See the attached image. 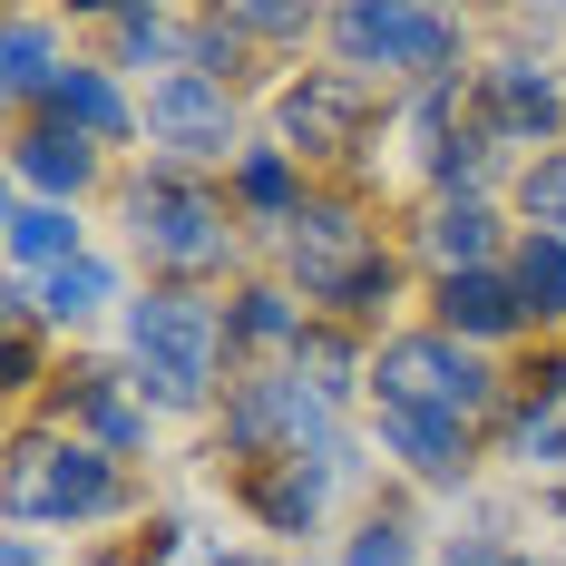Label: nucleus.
<instances>
[{
  "instance_id": "nucleus-13",
  "label": "nucleus",
  "mask_w": 566,
  "mask_h": 566,
  "mask_svg": "<svg viewBox=\"0 0 566 566\" xmlns=\"http://www.w3.org/2000/svg\"><path fill=\"white\" fill-rule=\"evenodd\" d=\"M40 108H50L59 127H78V137H98V147H117V137H137V127H147V108L117 88L108 69H88V59H69V69H59Z\"/></svg>"
},
{
  "instance_id": "nucleus-10",
  "label": "nucleus",
  "mask_w": 566,
  "mask_h": 566,
  "mask_svg": "<svg viewBox=\"0 0 566 566\" xmlns=\"http://www.w3.org/2000/svg\"><path fill=\"white\" fill-rule=\"evenodd\" d=\"M10 176H20V196H40V206H78L88 176H98V137L59 127V117H30V127L10 137Z\"/></svg>"
},
{
  "instance_id": "nucleus-1",
  "label": "nucleus",
  "mask_w": 566,
  "mask_h": 566,
  "mask_svg": "<svg viewBox=\"0 0 566 566\" xmlns=\"http://www.w3.org/2000/svg\"><path fill=\"white\" fill-rule=\"evenodd\" d=\"M226 303H206L196 283H157L127 303V352H137V400L147 410H206L226 371Z\"/></svg>"
},
{
  "instance_id": "nucleus-6",
  "label": "nucleus",
  "mask_w": 566,
  "mask_h": 566,
  "mask_svg": "<svg viewBox=\"0 0 566 566\" xmlns=\"http://www.w3.org/2000/svg\"><path fill=\"white\" fill-rule=\"evenodd\" d=\"M283 264L303 303H352V283L381 264V234L361 226V196H303V216L283 226Z\"/></svg>"
},
{
  "instance_id": "nucleus-16",
  "label": "nucleus",
  "mask_w": 566,
  "mask_h": 566,
  "mask_svg": "<svg viewBox=\"0 0 566 566\" xmlns=\"http://www.w3.org/2000/svg\"><path fill=\"white\" fill-rule=\"evenodd\" d=\"M69 410H78L88 450H108V459H137V450H147V400H127L117 371H69Z\"/></svg>"
},
{
  "instance_id": "nucleus-29",
  "label": "nucleus",
  "mask_w": 566,
  "mask_h": 566,
  "mask_svg": "<svg viewBox=\"0 0 566 566\" xmlns=\"http://www.w3.org/2000/svg\"><path fill=\"white\" fill-rule=\"evenodd\" d=\"M30 371H40V333L10 323V391H30Z\"/></svg>"
},
{
  "instance_id": "nucleus-15",
  "label": "nucleus",
  "mask_w": 566,
  "mask_h": 566,
  "mask_svg": "<svg viewBox=\"0 0 566 566\" xmlns=\"http://www.w3.org/2000/svg\"><path fill=\"white\" fill-rule=\"evenodd\" d=\"M381 450L410 479H430V489H459L469 479V430L459 420H430V410H381Z\"/></svg>"
},
{
  "instance_id": "nucleus-17",
  "label": "nucleus",
  "mask_w": 566,
  "mask_h": 566,
  "mask_svg": "<svg viewBox=\"0 0 566 566\" xmlns=\"http://www.w3.org/2000/svg\"><path fill=\"white\" fill-rule=\"evenodd\" d=\"M234 206H244L254 226L283 234L303 216V157H293V147H244V157H234Z\"/></svg>"
},
{
  "instance_id": "nucleus-22",
  "label": "nucleus",
  "mask_w": 566,
  "mask_h": 566,
  "mask_svg": "<svg viewBox=\"0 0 566 566\" xmlns=\"http://www.w3.org/2000/svg\"><path fill=\"white\" fill-rule=\"evenodd\" d=\"M59 69H69V50H59L50 20H10V40H0V88H10V108H40Z\"/></svg>"
},
{
  "instance_id": "nucleus-24",
  "label": "nucleus",
  "mask_w": 566,
  "mask_h": 566,
  "mask_svg": "<svg viewBox=\"0 0 566 566\" xmlns=\"http://www.w3.org/2000/svg\"><path fill=\"white\" fill-rule=\"evenodd\" d=\"M293 381H313V391L342 410V400L371 381V361H361V352H352L342 333H323V323H313V333H303V352H293Z\"/></svg>"
},
{
  "instance_id": "nucleus-18",
  "label": "nucleus",
  "mask_w": 566,
  "mask_h": 566,
  "mask_svg": "<svg viewBox=\"0 0 566 566\" xmlns=\"http://www.w3.org/2000/svg\"><path fill=\"white\" fill-rule=\"evenodd\" d=\"M226 333L244 342V352H303L313 323H303V293H293V283H244L226 303Z\"/></svg>"
},
{
  "instance_id": "nucleus-32",
  "label": "nucleus",
  "mask_w": 566,
  "mask_h": 566,
  "mask_svg": "<svg viewBox=\"0 0 566 566\" xmlns=\"http://www.w3.org/2000/svg\"><path fill=\"white\" fill-rule=\"evenodd\" d=\"M216 566H264V557H216Z\"/></svg>"
},
{
  "instance_id": "nucleus-26",
  "label": "nucleus",
  "mask_w": 566,
  "mask_h": 566,
  "mask_svg": "<svg viewBox=\"0 0 566 566\" xmlns=\"http://www.w3.org/2000/svg\"><path fill=\"white\" fill-rule=\"evenodd\" d=\"M226 30H234V40H303V30H313V10H283V0H234Z\"/></svg>"
},
{
  "instance_id": "nucleus-5",
  "label": "nucleus",
  "mask_w": 566,
  "mask_h": 566,
  "mask_svg": "<svg viewBox=\"0 0 566 566\" xmlns=\"http://www.w3.org/2000/svg\"><path fill=\"white\" fill-rule=\"evenodd\" d=\"M333 30V50L352 78H459V20H440V10H410V0H352V10H333L323 20Z\"/></svg>"
},
{
  "instance_id": "nucleus-9",
  "label": "nucleus",
  "mask_w": 566,
  "mask_h": 566,
  "mask_svg": "<svg viewBox=\"0 0 566 566\" xmlns=\"http://www.w3.org/2000/svg\"><path fill=\"white\" fill-rule=\"evenodd\" d=\"M147 137H167L176 167H216V157L234 147V98H226V78H196V69L157 78V88H147Z\"/></svg>"
},
{
  "instance_id": "nucleus-11",
  "label": "nucleus",
  "mask_w": 566,
  "mask_h": 566,
  "mask_svg": "<svg viewBox=\"0 0 566 566\" xmlns=\"http://www.w3.org/2000/svg\"><path fill=\"white\" fill-rule=\"evenodd\" d=\"M527 313H517V283L509 264H489V274H440L430 283V333H450V342H509Z\"/></svg>"
},
{
  "instance_id": "nucleus-21",
  "label": "nucleus",
  "mask_w": 566,
  "mask_h": 566,
  "mask_svg": "<svg viewBox=\"0 0 566 566\" xmlns=\"http://www.w3.org/2000/svg\"><path fill=\"white\" fill-rule=\"evenodd\" d=\"M509 283H517V313L527 323H566V234H517Z\"/></svg>"
},
{
  "instance_id": "nucleus-28",
  "label": "nucleus",
  "mask_w": 566,
  "mask_h": 566,
  "mask_svg": "<svg viewBox=\"0 0 566 566\" xmlns=\"http://www.w3.org/2000/svg\"><path fill=\"white\" fill-rule=\"evenodd\" d=\"M391 293H400V264H391V254H381L371 274L352 283V303H342V313H352V323H381V303H391Z\"/></svg>"
},
{
  "instance_id": "nucleus-20",
  "label": "nucleus",
  "mask_w": 566,
  "mask_h": 566,
  "mask_svg": "<svg viewBox=\"0 0 566 566\" xmlns=\"http://www.w3.org/2000/svg\"><path fill=\"white\" fill-rule=\"evenodd\" d=\"M108 303H117V264H98V254H88V264L40 274V303H30V313H40L50 333H78V323H98Z\"/></svg>"
},
{
  "instance_id": "nucleus-23",
  "label": "nucleus",
  "mask_w": 566,
  "mask_h": 566,
  "mask_svg": "<svg viewBox=\"0 0 566 566\" xmlns=\"http://www.w3.org/2000/svg\"><path fill=\"white\" fill-rule=\"evenodd\" d=\"M108 30H117V69H157V78H176L196 50V30L176 10H108Z\"/></svg>"
},
{
  "instance_id": "nucleus-31",
  "label": "nucleus",
  "mask_w": 566,
  "mask_h": 566,
  "mask_svg": "<svg viewBox=\"0 0 566 566\" xmlns=\"http://www.w3.org/2000/svg\"><path fill=\"white\" fill-rule=\"evenodd\" d=\"M0 557H10V566H40V547H30V537H10V547H0Z\"/></svg>"
},
{
  "instance_id": "nucleus-4",
  "label": "nucleus",
  "mask_w": 566,
  "mask_h": 566,
  "mask_svg": "<svg viewBox=\"0 0 566 566\" xmlns=\"http://www.w3.org/2000/svg\"><path fill=\"white\" fill-rule=\"evenodd\" d=\"M10 517L20 527H40V517L108 527V517H127V469L108 450H88V440H20V459H10Z\"/></svg>"
},
{
  "instance_id": "nucleus-33",
  "label": "nucleus",
  "mask_w": 566,
  "mask_h": 566,
  "mask_svg": "<svg viewBox=\"0 0 566 566\" xmlns=\"http://www.w3.org/2000/svg\"><path fill=\"white\" fill-rule=\"evenodd\" d=\"M509 566H547V557H509Z\"/></svg>"
},
{
  "instance_id": "nucleus-12",
  "label": "nucleus",
  "mask_w": 566,
  "mask_h": 566,
  "mask_svg": "<svg viewBox=\"0 0 566 566\" xmlns=\"http://www.w3.org/2000/svg\"><path fill=\"white\" fill-rule=\"evenodd\" d=\"M410 244H420L430 274H489V264H499V206H489V196H440Z\"/></svg>"
},
{
  "instance_id": "nucleus-3",
  "label": "nucleus",
  "mask_w": 566,
  "mask_h": 566,
  "mask_svg": "<svg viewBox=\"0 0 566 566\" xmlns=\"http://www.w3.org/2000/svg\"><path fill=\"white\" fill-rule=\"evenodd\" d=\"M371 400H381V410H430V420H459V430H469L479 410L509 400V381L450 333H400V342L371 352Z\"/></svg>"
},
{
  "instance_id": "nucleus-19",
  "label": "nucleus",
  "mask_w": 566,
  "mask_h": 566,
  "mask_svg": "<svg viewBox=\"0 0 566 566\" xmlns=\"http://www.w3.org/2000/svg\"><path fill=\"white\" fill-rule=\"evenodd\" d=\"M0 234H10V254H20L30 274H59V264H88V244H78V216H69V206H40V196H20Z\"/></svg>"
},
{
  "instance_id": "nucleus-30",
  "label": "nucleus",
  "mask_w": 566,
  "mask_h": 566,
  "mask_svg": "<svg viewBox=\"0 0 566 566\" xmlns=\"http://www.w3.org/2000/svg\"><path fill=\"white\" fill-rule=\"evenodd\" d=\"M440 566H509V547H499V537H450Z\"/></svg>"
},
{
  "instance_id": "nucleus-14",
  "label": "nucleus",
  "mask_w": 566,
  "mask_h": 566,
  "mask_svg": "<svg viewBox=\"0 0 566 566\" xmlns=\"http://www.w3.org/2000/svg\"><path fill=\"white\" fill-rule=\"evenodd\" d=\"M244 499H254V517L274 537H303L323 517V499H333V469H313V459H244Z\"/></svg>"
},
{
  "instance_id": "nucleus-8",
  "label": "nucleus",
  "mask_w": 566,
  "mask_h": 566,
  "mask_svg": "<svg viewBox=\"0 0 566 566\" xmlns=\"http://www.w3.org/2000/svg\"><path fill=\"white\" fill-rule=\"evenodd\" d=\"M361 127H371V78H352V69H303L283 88V147L293 157H342V147H361Z\"/></svg>"
},
{
  "instance_id": "nucleus-7",
  "label": "nucleus",
  "mask_w": 566,
  "mask_h": 566,
  "mask_svg": "<svg viewBox=\"0 0 566 566\" xmlns=\"http://www.w3.org/2000/svg\"><path fill=\"white\" fill-rule=\"evenodd\" d=\"M479 127L499 137V147H547L557 157L566 137V88L537 69V59H499V69H479Z\"/></svg>"
},
{
  "instance_id": "nucleus-25",
  "label": "nucleus",
  "mask_w": 566,
  "mask_h": 566,
  "mask_svg": "<svg viewBox=\"0 0 566 566\" xmlns=\"http://www.w3.org/2000/svg\"><path fill=\"white\" fill-rule=\"evenodd\" d=\"M517 216H527V234H566V147L557 157H527V176H517Z\"/></svg>"
},
{
  "instance_id": "nucleus-27",
  "label": "nucleus",
  "mask_w": 566,
  "mask_h": 566,
  "mask_svg": "<svg viewBox=\"0 0 566 566\" xmlns=\"http://www.w3.org/2000/svg\"><path fill=\"white\" fill-rule=\"evenodd\" d=\"M410 557H420V537H410L400 517H371V527L352 537V557H342V566H410Z\"/></svg>"
},
{
  "instance_id": "nucleus-2",
  "label": "nucleus",
  "mask_w": 566,
  "mask_h": 566,
  "mask_svg": "<svg viewBox=\"0 0 566 566\" xmlns=\"http://www.w3.org/2000/svg\"><path fill=\"white\" fill-rule=\"evenodd\" d=\"M127 234H137V254L167 264L176 283L234 264V206L206 176H186V167H157L147 186H127Z\"/></svg>"
}]
</instances>
